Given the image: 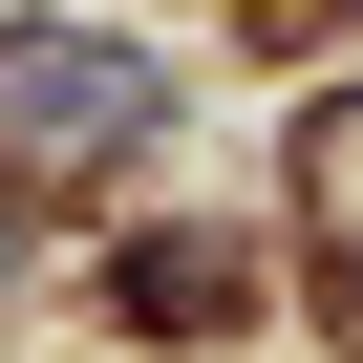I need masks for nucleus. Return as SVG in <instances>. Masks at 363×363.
Masks as SVG:
<instances>
[{
  "mask_svg": "<svg viewBox=\"0 0 363 363\" xmlns=\"http://www.w3.org/2000/svg\"><path fill=\"white\" fill-rule=\"evenodd\" d=\"M128 128H150V65L128 43H65V22L0 43V171H107Z\"/></svg>",
  "mask_w": 363,
  "mask_h": 363,
  "instance_id": "nucleus-1",
  "label": "nucleus"
}]
</instances>
